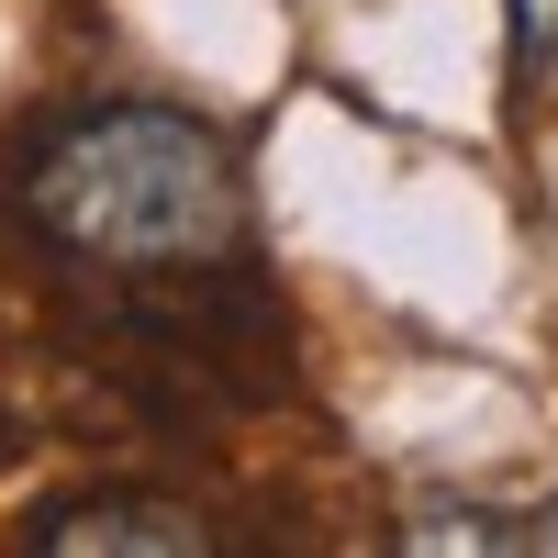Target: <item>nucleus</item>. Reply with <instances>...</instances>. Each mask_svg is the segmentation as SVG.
Masks as SVG:
<instances>
[{"label":"nucleus","instance_id":"f03ea898","mask_svg":"<svg viewBox=\"0 0 558 558\" xmlns=\"http://www.w3.org/2000/svg\"><path fill=\"white\" fill-rule=\"evenodd\" d=\"M23 547L34 558H213L223 525L202 502H157V492H68V502H34Z\"/></svg>","mask_w":558,"mask_h":558},{"label":"nucleus","instance_id":"20e7f679","mask_svg":"<svg viewBox=\"0 0 558 558\" xmlns=\"http://www.w3.org/2000/svg\"><path fill=\"white\" fill-rule=\"evenodd\" d=\"M391 547H558V514H502V502H413Z\"/></svg>","mask_w":558,"mask_h":558},{"label":"nucleus","instance_id":"f257e3e1","mask_svg":"<svg viewBox=\"0 0 558 558\" xmlns=\"http://www.w3.org/2000/svg\"><path fill=\"white\" fill-rule=\"evenodd\" d=\"M0 213L78 291H202L257 268V191L235 134L146 89L34 112L0 146Z\"/></svg>","mask_w":558,"mask_h":558},{"label":"nucleus","instance_id":"7ed1b4c3","mask_svg":"<svg viewBox=\"0 0 558 558\" xmlns=\"http://www.w3.org/2000/svg\"><path fill=\"white\" fill-rule=\"evenodd\" d=\"M502 89L514 123H558V0H502Z\"/></svg>","mask_w":558,"mask_h":558}]
</instances>
